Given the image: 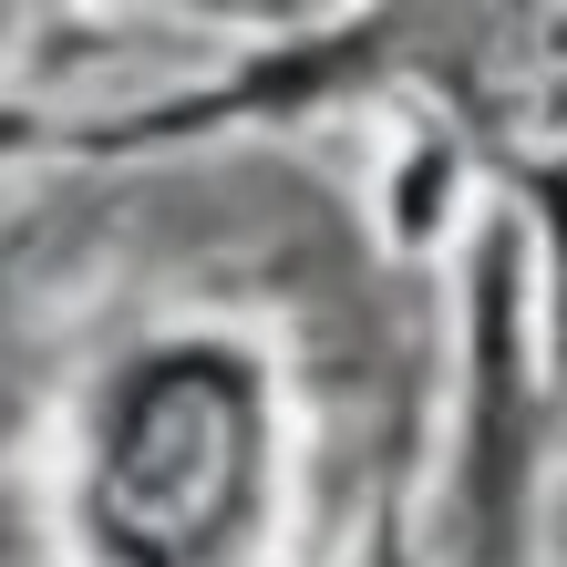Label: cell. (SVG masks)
<instances>
[{
	"instance_id": "cell-1",
	"label": "cell",
	"mask_w": 567,
	"mask_h": 567,
	"mask_svg": "<svg viewBox=\"0 0 567 567\" xmlns=\"http://www.w3.org/2000/svg\"><path fill=\"white\" fill-rule=\"evenodd\" d=\"M248 516V392L217 361H165L135 382L104 454V537L135 567H217Z\"/></svg>"
}]
</instances>
